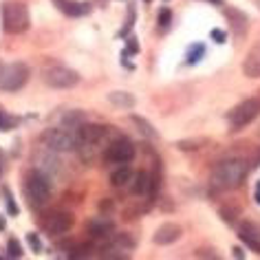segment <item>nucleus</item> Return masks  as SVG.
I'll list each match as a JSON object with an SVG mask.
<instances>
[{"label": "nucleus", "mask_w": 260, "mask_h": 260, "mask_svg": "<svg viewBox=\"0 0 260 260\" xmlns=\"http://www.w3.org/2000/svg\"><path fill=\"white\" fill-rule=\"evenodd\" d=\"M247 172H249V164H247L245 159H225L220 161V164L214 166L212 170V177H210V183L214 190H236L238 185H243V181L247 177Z\"/></svg>", "instance_id": "obj_1"}, {"label": "nucleus", "mask_w": 260, "mask_h": 260, "mask_svg": "<svg viewBox=\"0 0 260 260\" xmlns=\"http://www.w3.org/2000/svg\"><path fill=\"white\" fill-rule=\"evenodd\" d=\"M24 192H27V201L31 207L42 210L51 199V181L47 174H42L40 170H31L24 181Z\"/></svg>", "instance_id": "obj_2"}, {"label": "nucleus", "mask_w": 260, "mask_h": 260, "mask_svg": "<svg viewBox=\"0 0 260 260\" xmlns=\"http://www.w3.org/2000/svg\"><path fill=\"white\" fill-rule=\"evenodd\" d=\"M31 24L29 11L22 3L18 0H9L3 5V27L7 34H24Z\"/></svg>", "instance_id": "obj_3"}, {"label": "nucleus", "mask_w": 260, "mask_h": 260, "mask_svg": "<svg viewBox=\"0 0 260 260\" xmlns=\"http://www.w3.org/2000/svg\"><path fill=\"white\" fill-rule=\"evenodd\" d=\"M31 71L27 64L22 62H11V64H3L0 67V90L5 93H16L20 90L24 84L29 82Z\"/></svg>", "instance_id": "obj_4"}, {"label": "nucleus", "mask_w": 260, "mask_h": 260, "mask_svg": "<svg viewBox=\"0 0 260 260\" xmlns=\"http://www.w3.org/2000/svg\"><path fill=\"white\" fill-rule=\"evenodd\" d=\"M258 117H260V97H247V100L236 104L227 113V121H230L232 130H240V128L249 126Z\"/></svg>", "instance_id": "obj_5"}, {"label": "nucleus", "mask_w": 260, "mask_h": 260, "mask_svg": "<svg viewBox=\"0 0 260 260\" xmlns=\"http://www.w3.org/2000/svg\"><path fill=\"white\" fill-rule=\"evenodd\" d=\"M42 82L51 88H73L77 82H80V75L77 71L64 67V64H47L42 67Z\"/></svg>", "instance_id": "obj_6"}, {"label": "nucleus", "mask_w": 260, "mask_h": 260, "mask_svg": "<svg viewBox=\"0 0 260 260\" xmlns=\"http://www.w3.org/2000/svg\"><path fill=\"white\" fill-rule=\"evenodd\" d=\"M40 141L49 150L55 152H71L77 148V135L64 128H49L40 135Z\"/></svg>", "instance_id": "obj_7"}, {"label": "nucleus", "mask_w": 260, "mask_h": 260, "mask_svg": "<svg viewBox=\"0 0 260 260\" xmlns=\"http://www.w3.org/2000/svg\"><path fill=\"white\" fill-rule=\"evenodd\" d=\"M104 159L108 164H128L135 159V144L128 137H119L104 148Z\"/></svg>", "instance_id": "obj_8"}, {"label": "nucleus", "mask_w": 260, "mask_h": 260, "mask_svg": "<svg viewBox=\"0 0 260 260\" xmlns=\"http://www.w3.org/2000/svg\"><path fill=\"white\" fill-rule=\"evenodd\" d=\"M77 148H97L102 146V141L106 139L108 135V128L104 126H97V123H82V126H77Z\"/></svg>", "instance_id": "obj_9"}, {"label": "nucleus", "mask_w": 260, "mask_h": 260, "mask_svg": "<svg viewBox=\"0 0 260 260\" xmlns=\"http://www.w3.org/2000/svg\"><path fill=\"white\" fill-rule=\"evenodd\" d=\"M73 223H75L73 214L57 210V212H49L42 218V230L47 234H53V236H62V234H67L73 227Z\"/></svg>", "instance_id": "obj_10"}, {"label": "nucleus", "mask_w": 260, "mask_h": 260, "mask_svg": "<svg viewBox=\"0 0 260 260\" xmlns=\"http://www.w3.org/2000/svg\"><path fill=\"white\" fill-rule=\"evenodd\" d=\"M181 234H183V230H181L179 223H164L157 232H154V243L157 245H172L181 238Z\"/></svg>", "instance_id": "obj_11"}, {"label": "nucleus", "mask_w": 260, "mask_h": 260, "mask_svg": "<svg viewBox=\"0 0 260 260\" xmlns=\"http://www.w3.org/2000/svg\"><path fill=\"white\" fill-rule=\"evenodd\" d=\"M243 73H245L247 77H251V80L260 77V42L253 44L251 51L247 53L245 62H243Z\"/></svg>", "instance_id": "obj_12"}, {"label": "nucleus", "mask_w": 260, "mask_h": 260, "mask_svg": "<svg viewBox=\"0 0 260 260\" xmlns=\"http://www.w3.org/2000/svg\"><path fill=\"white\" fill-rule=\"evenodd\" d=\"M238 236L243 238L251 249H256V247L260 245V225L251 223V220H243V223H240V234Z\"/></svg>", "instance_id": "obj_13"}, {"label": "nucleus", "mask_w": 260, "mask_h": 260, "mask_svg": "<svg viewBox=\"0 0 260 260\" xmlns=\"http://www.w3.org/2000/svg\"><path fill=\"white\" fill-rule=\"evenodd\" d=\"M150 190H152L150 174H148L146 170H139L133 177V194H135V197H144V194H148Z\"/></svg>", "instance_id": "obj_14"}, {"label": "nucleus", "mask_w": 260, "mask_h": 260, "mask_svg": "<svg viewBox=\"0 0 260 260\" xmlns=\"http://www.w3.org/2000/svg\"><path fill=\"white\" fill-rule=\"evenodd\" d=\"M55 3H57V7H60L64 14L73 16V18L84 16V14H88V11H90V7L86 3H75V0H55Z\"/></svg>", "instance_id": "obj_15"}, {"label": "nucleus", "mask_w": 260, "mask_h": 260, "mask_svg": "<svg viewBox=\"0 0 260 260\" xmlns=\"http://www.w3.org/2000/svg\"><path fill=\"white\" fill-rule=\"evenodd\" d=\"M133 177H135V172L130 170L128 166L121 164L113 174H110V183H113L115 187H126V185L133 183Z\"/></svg>", "instance_id": "obj_16"}, {"label": "nucleus", "mask_w": 260, "mask_h": 260, "mask_svg": "<svg viewBox=\"0 0 260 260\" xmlns=\"http://www.w3.org/2000/svg\"><path fill=\"white\" fill-rule=\"evenodd\" d=\"M108 102L119 108H135V104H137V100L130 93H126V90H113V93H108Z\"/></svg>", "instance_id": "obj_17"}, {"label": "nucleus", "mask_w": 260, "mask_h": 260, "mask_svg": "<svg viewBox=\"0 0 260 260\" xmlns=\"http://www.w3.org/2000/svg\"><path fill=\"white\" fill-rule=\"evenodd\" d=\"M88 234L93 238H108L110 234H113V223L110 220H93V223L88 225Z\"/></svg>", "instance_id": "obj_18"}, {"label": "nucleus", "mask_w": 260, "mask_h": 260, "mask_svg": "<svg viewBox=\"0 0 260 260\" xmlns=\"http://www.w3.org/2000/svg\"><path fill=\"white\" fill-rule=\"evenodd\" d=\"M225 14H227V18L232 20V27H234V31H236V34H243V31L247 29V16H245V14H240V11L232 9V7H225Z\"/></svg>", "instance_id": "obj_19"}, {"label": "nucleus", "mask_w": 260, "mask_h": 260, "mask_svg": "<svg viewBox=\"0 0 260 260\" xmlns=\"http://www.w3.org/2000/svg\"><path fill=\"white\" fill-rule=\"evenodd\" d=\"M130 121L135 123V126L139 128V133L144 135V137H148V139H152V137H157V130H154L150 123H148L144 117H139V115H130Z\"/></svg>", "instance_id": "obj_20"}, {"label": "nucleus", "mask_w": 260, "mask_h": 260, "mask_svg": "<svg viewBox=\"0 0 260 260\" xmlns=\"http://www.w3.org/2000/svg\"><path fill=\"white\" fill-rule=\"evenodd\" d=\"M135 247V240L130 238V234H117L115 240H113V249H119V251H128Z\"/></svg>", "instance_id": "obj_21"}, {"label": "nucleus", "mask_w": 260, "mask_h": 260, "mask_svg": "<svg viewBox=\"0 0 260 260\" xmlns=\"http://www.w3.org/2000/svg\"><path fill=\"white\" fill-rule=\"evenodd\" d=\"M7 251H9L11 258H20L22 256V247H20V243H18L16 238H9L7 240Z\"/></svg>", "instance_id": "obj_22"}, {"label": "nucleus", "mask_w": 260, "mask_h": 260, "mask_svg": "<svg viewBox=\"0 0 260 260\" xmlns=\"http://www.w3.org/2000/svg\"><path fill=\"white\" fill-rule=\"evenodd\" d=\"M16 126V121L11 119V117H7L5 113H0V130H11Z\"/></svg>", "instance_id": "obj_23"}, {"label": "nucleus", "mask_w": 260, "mask_h": 260, "mask_svg": "<svg viewBox=\"0 0 260 260\" xmlns=\"http://www.w3.org/2000/svg\"><path fill=\"white\" fill-rule=\"evenodd\" d=\"M170 22H172L170 9H161V11H159V24H161V27H168Z\"/></svg>", "instance_id": "obj_24"}, {"label": "nucleus", "mask_w": 260, "mask_h": 260, "mask_svg": "<svg viewBox=\"0 0 260 260\" xmlns=\"http://www.w3.org/2000/svg\"><path fill=\"white\" fill-rule=\"evenodd\" d=\"M3 194H5V199H7V210H9V214H18V205H16V201L11 199V194H9V190H3Z\"/></svg>", "instance_id": "obj_25"}, {"label": "nucleus", "mask_w": 260, "mask_h": 260, "mask_svg": "<svg viewBox=\"0 0 260 260\" xmlns=\"http://www.w3.org/2000/svg\"><path fill=\"white\" fill-rule=\"evenodd\" d=\"M234 216H236V210H230V207L220 210V218H223L225 223H234Z\"/></svg>", "instance_id": "obj_26"}, {"label": "nucleus", "mask_w": 260, "mask_h": 260, "mask_svg": "<svg viewBox=\"0 0 260 260\" xmlns=\"http://www.w3.org/2000/svg\"><path fill=\"white\" fill-rule=\"evenodd\" d=\"M201 55H203V47H194V51H192L190 55H187V62H190V64L199 62V57H201Z\"/></svg>", "instance_id": "obj_27"}, {"label": "nucleus", "mask_w": 260, "mask_h": 260, "mask_svg": "<svg viewBox=\"0 0 260 260\" xmlns=\"http://www.w3.org/2000/svg\"><path fill=\"white\" fill-rule=\"evenodd\" d=\"M27 238H29V245H31V247H34V251H42L40 238H38V236H36V234H29V236H27Z\"/></svg>", "instance_id": "obj_28"}, {"label": "nucleus", "mask_w": 260, "mask_h": 260, "mask_svg": "<svg viewBox=\"0 0 260 260\" xmlns=\"http://www.w3.org/2000/svg\"><path fill=\"white\" fill-rule=\"evenodd\" d=\"M212 38H214V42H218V44L225 42V34H223L220 29H214V31H212Z\"/></svg>", "instance_id": "obj_29"}, {"label": "nucleus", "mask_w": 260, "mask_h": 260, "mask_svg": "<svg viewBox=\"0 0 260 260\" xmlns=\"http://www.w3.org/2000/svg\"><path fill=\"white\" fill-rule=\"evenodd\" d=\"M197 258H218V256L212 249H201V251H197Z\"/></svg>", "instance_id": "obj_30"}, {"label": "nucleus", "mask_w": 260, "mask_h": 260, "mask_svg": "<svg viewBox=\"0 0 260 260\" xmlns=\"http://www.w3.org/2000/svg\"><path fill=\"white\" fill-rule=\"evenodd\" d=\"M179 148L181 150H197V144H192V141H179Z\"/></svg>", "instance_id": "obj_31"}, {"label": "nucleus", "mask_w": 260, "mask_h": 260, "mask_svg": "<svg viewBox=\"0 0 260 260\" xmlns=\"http://www.w3.org/2000/svg\"><path fill=\"white\" fill-rule=\"evenodd\" d=\"M128 53H139V44L135 42V40L128 42Z\"/></svg>", "instance_id": "obj_32"}, {"label": "nucleus", "mask_w": 260, "mask_h": 260, "mask_svg": "<svg viewBox=\"0 0 260 260\" xmlns=\"http://www.w3.org/2000/svg\"><path fill=\"white\" fill-rule=\"evenodd\" d=\"M234 258H245L243 249H238V247H236V249H234Z\"/></svg>", "instance_id": "obj_33"}, {"label": "nucleus", "mask_w": 260, "mask_h": 260, "mask_svg": "<svg viewBox=\"0 0 260 260\" xmlns=\"http://www.w3.org/2000/svg\"><path fill=\"white\" fill-rule=\"evenodd\" d=\"M256 201H258V203H260V183L256 185Z\"/></svg>", "instance_id": "obj_34"}, {"label": "nucleus", "mask_w": 260, "mask_h": 260, "mask_svg": "<svg viewBox=\"0 0 260 260\" xmlns=\"http://www.w3.org/2000/svg\"><path fill=\"white\" fill-rule=\"evenodd\" d=\"M5 225H7V223H5V218L0 216V230H5Z\"/></svg>", "instance_id": "obj_35"}, {"label": "nucleus", "mask_w": 260, "mask_h": 260, "mask_svg": "<svg viewBox=\"0 0 260 260\" xmlns=\"http://www.w3.org/2000/svg\"><path fill=\"white\" fill-rule=\"evenodd\" d=\"M0 177H3V159H0Z\"/></svg>", "instance_id": "obj_36"}]
</instances>
